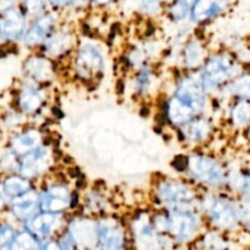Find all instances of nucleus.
I'll use <instances>...</instances> for the list:
<instances>
[{
    "mask_svg": "<svg viewBox=\"0 0 250 250\" xmlns=\"http://www.w3.org/2000/svg\"><path fill=\"white\" fill-rule=\"evenodd\" d=\"M208 104V89L200 75H185L175 85L172 97L165 103V116L173 126L181 127L193 117L203 115Z\"/></svg>",
    "mask_w": 250,
    "mask_h": 250,
    "instance_id": "nucleus-1",
    "label": "nucleus"
},
{
    "mask_svg": "<svg viewBox=\"0 0 250 250\" xmlns=\"http://www.w3.org/2000/svg\"><path fill=\"white\" fill-rule=\"evenodd\" d=\"M205 217L197 208L166 210L165 234L173 243H192L202 234Z\"/></svg>",
    "mask_w": 250,
    "mask_h": 250,
    "instance_id": "nucleus-2",
    "label": "nucleus"
},
{
    "mask_svg": "<svg viewBox=\"0 0 250 250\" xmlns=\"http://www.w3.org/2000/svg\"><path fill=\"white\" fill-rule=\"evenodd\" d=\"M155 199L165 210L197 208L198 195L187 182L164 178L155 183Z\"/></svg>",
    "mask_w": 250,
    "mask_h": 250,
    "instance_id": "nucleus-3",
    "label": "nucleus"
},
{
    "mask_svg": "<svg viewBox=\"0 0 250 250\" xmlns=\"http://www.w3.org/2000/svg\"><path fill=\"white\" fill-rule=\"evenodd\" d=\"M73 70L83 82L99 80L105 70V56L100 46L93 42H84L76 46Z\"/></svg>",
    "mask_w": 250,
    "mask_h": 250,
    "instance_id": "nucleus-4",
    "label": "nucleus"
},
{
    "mask_svg": "<svg viewBox=\"0 0 250 250\" xmlns=\"http://www.w3.org/2000/svg\"><path fill=\"white\" fill-rule=\"evenodd\" d=\"M195 183L209 188H219L226 183V172L219 160L211 155L193 153L188 156L187 170Z\"/></svg>",
    "mask_w": 250,
    "mask_h": 250,
    "instance_id": "nucleus-5",
    "label": "nucleus"
},
{
    "mask_svg": "<svg viewBox=\"0 0 250 250\" xmlns=\"http://www.w3.org/2000/svg\"><path fill=\"white\" fill-rule=\"evenodd\" d=\"M203 215L216 231H231L238 225L239 209L224 195L212 194L203 199Z\"/></svg>",
    "mask_w": 250,
    "mask_h": 250,
    "instance_id": "nucleus-6",
    "label": "nucleus"
},
{
    "mask_svg": "<svg viewBox=\"0 0 250 250\" xmlns=\"http://www.w3.org/2000/svg\"><path fill=\"white\" fill-rule=\"evenodd\" d=\"M234 61L226 54H215L205 59L199 75L208 92L217 90L226 84L234 76Z\"/></svg>",
    "mask_w": 250,
    "mask_h": 250,
    "instance_id": "nucleus-7",
    "label": "nucleus"
},
{
    "mask_svg": "<svg viewBox=\"0 0 250 250\" xmlns=\"http://www.w3.org/2000/svg\"><path fill=\"white\" fill-rule=\"evenodd\" d=\"M24 226L39 242L58 238L62 229L67 226L65 214L39 211L32 219L24 222Z\"/></svg>",
    "mask_w": 250,
    "mask_h": 250,
    "instance_id": "nucleus-8",
    "label": "nucleus"
},
{
    "mask_svg": "<svg viewBox=\"0 0 250 250\" xmlns=\"http://www.w3.org/2000/svg\"><path fill=\"white\" fill-rule=\"evenodd\" d=\"M97 247L102 249H122L127 247V229L119 219L105 216L95 221Z\"/></svg>",
    "mask_w": 250,
    "mask_h": 250,
    "instance_id": "nucleus-9",
    "label": "nucleus"
},
{
    "mask_svg": "<svg viewBox=\"0 0 250 250\" xmlns=\"http://www.w3.org/2000/svg\"><path fill=\"white\" fill-rule=\"evenodd\" d=\"M73 207V193L67 185L54 182L39 193L41 211L65 214Z\"/></svg>",
    "mask_w": 250,
    "mask_h": 250,
    "instance_id": "nucleus-10",
    "label": "nucleus"
},
{
    "mask_svg": "<svg viewBox=\"0 0 250 250\" xmlns=\"http://www.w3.org/2000/svg\"><path fill=\"white\" fill-rule=\"evenodd\" d=\"M131 233L137 247L142 248H156L161 247L164 236L159 233L153 222V216L148 212H138L134 215L131 224Z\"/></svg>",
    "mask_w": 250,
    "mask_h": 250,
    "instance_id": "nucleus-11",
    "label": "nucleus"
},
{
    "mask_svg": "<svg viewBox=\"0 0 250 250\" xmlns=\"http://www.w3.org/2000/svg\"><path fill=\"white\" fill-rule=\"evenodd\" d=\"M53 151L48 146H39L29 153L24 154L19 160V171L27 178H34L43 175L50 167Z\"/></svg>",
    "mask_w": 250,
    "mask_h": 250,
    "instance_id": "nucleus-12",
    "label": "nucleus"
},
{
    "mask_svg": "<svg viewBox=\"0 0 250 250\" xmlns=\"http://www.w3.org/2000/svg\"><path fill=\"white\" fill-rule=\"evenodd\" d=\"M58 27V21L53 14H42L36 17L23 34V42L28 46L43 45L44 42Z\"/></svg>",
    "mask_w": 250,
    "mask_h": 250,
    "instance_id": "nucleus-13",
    "label": "nucleus"
},
{
    "mask_svg": "<svg viewBox=\"0 0 250 250\" xmlns=\"http://www.w3.org/2000/svg\"><path fill=\"white\" fill-rule=\"evenodd\" d=\"M180 128V133L182 134L183 142L189 146H198L203 144L210 138L212 134V125L207 117L203 115L193 117Z\"/></svg>",
    "mask_w": 250,
    "mask_h": 250,
    "instance_id": "nucleus-14",
    "label": "nucleus"
},
{
    "mask_svg": "<svg viewBox=\"0 0 250 250\" xmlns=\"http://www.w3.org/2000/svg\"><path fill=\"white\" fill-rule=\"evenodd\" d=\"M76 45V37L68 29L55 28V31L49 36V38L44 42L43 49L46 56L53 58H61L71 53Z\"/></svg>",
    "mask_w": 250,
    "mask_h": 250,
    "instance_id": "nucleus-15",
    "label": "nucleus"
},
{
    "mask_svg": "<svg viewBox=\"0 0 250 250\" xmlns=\"http://www.w3.org/2000/svg\"><path fill=\"white\" fill-rule=\"evenodd\" d=\"M26 32V19L20 10L10 7L0 17V37L6 41H17Z\"/></svg>",
    "mask_w": 250,
    "mask_h": 250,
    "instance_id": "nucleus-16",
    "label": "nucleus"
},
{
    "mask_svg": "<svg viewBox=\"0 0 250 250\" xmlns=\"http://www.w3.org/2000/svg\"><path fill=\"white\" fill-rule=\"evenodd\" d=\"M39 211V193L34 189L11 199V214L19 221H28Z\"/></svg>",
    "mask_w": 250,
    "mask_h": 250,
    "instance_id": "nucleus-17",
    "label": "nucleus"
},
{
    "mask_svg": "<svg viewBox=\"0 0 250 250\" xmlns=\"http://www.w3.org/2000/svg\"><path fill=\"white\" fill-rule=\"evenodd\" d=\"M23 68L27 77L39 84L49 82L55 73L50 59L43 55L31 56L29 59H27Z\"/></svg>",
    "mask_w": 250,
    "mask_h": 250,
    "instance_id": "nucleus-18",
    "label": "nucleus"
},
{
    "mask_svg": "<svg viewBox=\"0 0 250 250\" xmlns=\"http://www.w3.org/2000/svg\"><path fill=\"white\" fill-rule=\"evenodd\" d=\"M45 102V93L39 87V83L31 81L23 85L19 94V106L27 115L36 114Z\"/></svg>",
    "mask_w": 250,
    "mask_h": 250,
    "instance_id": "nucleus-19",
    "label": "nucleus"
},
{
    "mask_svg": "<svg viewBox=\"0 0 250 250\" xmlns=\"http://www.w3.org/2000/svg\"><path fill=\"white\" fill-rule=\"evenodd\" d=\"M225 7V0H195L190 9L189 19L194 23H205L219 16Z\"/></svg>",
    "mask_w": 250,
    "mask_h": 250,
    "instance_id": "nucleus-20",
    "label": "nucleus"
},
{
    "mask_svg": "<svg viewBox=\"0 0 250 250\" xmlns=\"http://www.w3.org/2000/svg\"><path fill=\"white\" fill-rule=\"evenodd\" d=\"M43 144V136L36 128H29L16 134L10 142V150L19 158Z\"/></svg>",
    "mask_w": 250,
    "mask_h": 250,
    "instance_id": "nucleus-21",
    "label": "nucleus"
},
{
    "mask_svg": "<svg viewBox=\"0 0 250 250\" xmlns=\"http://www.w3.org/2000/svg\"><path fill=\"white\" fill-rule=\"evenodd\" d=\"M182 61L183 66L189 68V70L202 67V65L205 61L204 48H203L202 43H200L198 39H190V41L187 42L186 45L183 46Z\"/></svg>",
    "mask_w": 250,
    "mask_h": 250,
    "instance_id": "nucleus-22",
    "label": "nucleus"
},
{
    "mask_svg": "<svg viewBox=\"0 0 250 250\" xmlns=\"http://www.w3.org/2000/svg\"><path fill=\"white\" fill-rule=\"evenodd\" d=\"M1 189L7 198H11L12 199V198L20 197V195L29 192L32 189V183L29 181V178L24 177L23 175H14L7 177L2 182Z\"/></svg>",
    "mask_w": 250,
    "mask_h": 250,
    "instance_id": "nucleus-23",
    "label": "nucleus"
},
{
    "mask_svg": "<svg viewBox=\"0 0 250 250\" xmlns=\"http://www.w3.org/2000/svg\"><path fill=\"white\" fill-rule=\"evenodd\" d=\"M153 80L154 73L151 67L143 66L134 77V89H136V92L141 95L146 94L150 90L151 85H153Z\"/></svg>",
    "mask_w": 250,
    "mask_h": 250,
    "instance_id": "nucleus-24",
    "label": "nucleus"
},
{
    "mask_svg": "<svg viewBox=\"0 0 250 250\" xmlns=\"http://www.w3.org/2000/svg\"><path fill=\"white\" fill-rule=\"evenodd\" d=\"M10 249H36L41 248V242L27 229L16 233V236L12 239Z\"/></svg>",
    "mask_w": 250,
    "mask_h": 250,
    "instance_id": "nucleus-25",
    "label": "nucleus"
},
{
    "mask_svg": "<svg viewBox=\"0 0 250 250\" xmlns=\"http://www.w3.org/2000/svg\"><path fill=\"white\" fill-rule=\"evenodd\" d=\"M195 0H173V4L170 7V15L175 21H182V20L189 17L190 9Z\"/></svg>",
    "mask_w": 250,
    "mask_h": 250,
    "instance_id": "nucleus-26",
    "label": "nucleus"
},
{
    "mask_svg": "<svg viewBox=\"0 0 250 250\" xmlns=\"http://www.w3.org/2000/svg\"><path fill=\"white\" fill-rule=\"evenodd\" d=\"M45 1L46 0H23V7L27 14L37 17L43 14Z\"/></svg>",
    "mask_w": 250,
    "mask_h": 250,
    "instance_id": "nucleus-27",
    "label": "nucleus"
},
{
    "mask_svg": "<svg viewBox=\"0 0 250 250\" xmlns=\"http://www.w3.org/2000/svg\"><path fill=\"white\" fill-rule=\"evenodd\" d=\"M15 236H16V232L12 227L1 225L0 226V248H9Z\"/></svg>",
    "mask_w": 250,
    "mask_h": 250,
    "instance_id": "nucleus-28",
    "label": "nucleus"
},
{
    "mask_svg": "<svg viewBox=\"0 0 250 250\" xmlns=\"http://www.w3.org/2000/svg\"><path fill=\"white\" fill-rule=\"evenodd\" d=\"M46 2L49 5H51L54 9L62 10L77 4V0H46Z\"/></svg>",
    "mask_w": 250,
    "mask_h": 250,
    "instance_id": "nucleus-29",
    "label": "nucleus"
},
{
    "mask_svg": "<svg viewBox=\"0 0 250 250\" xmlns=\"http://www.w3.org/2000/svg\"><path fill=\"white\" fill-rule=\"evenodd\" d=\"M5 197H6V195H5V193L2 192L1 189L0 190V210H1L5 205Z\"/></svg>",
    "mask_w": 250,
    "mask_h": 250,
    "instance_id": "nucleus-30",
    "label": "nucleus"
},
{
    "mask_svg": "<svg viewBox=\"0 0 250 250\" xmlns=\"http://www.w3.org/2000/svg\"><path fill=\"white\" fill-rule=\"evenodd\" d=\"M92 1L95 2V4H98V5H104V4H107L110 0H92Z\"/></svg>",
    "mask_w": 250,
    "mask_h": 250,
    "instance_id": "nucleus-31",
    "label": "nucleus"
}]
</instances>
